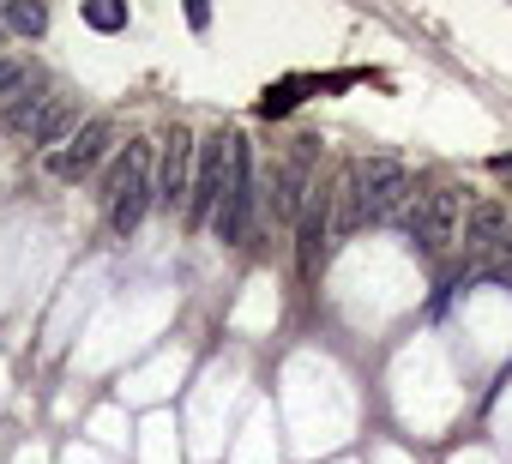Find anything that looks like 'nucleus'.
I'll list each match as a JSON object with an SVG mask.
<instances>
[{
    "label": "nucleus",
    "instance_id": "1",
    "mask_svg": "<svg viewBox=\"0 0 512 464\" xmlns=\"http://www.w3.org/2000/svg\"><path fill=\"white\" fill-rule=\"evenodd\" d=\"M151 163H157V145L151 139H127V151L109 163V175H103V205H109V229L127 242L133 229L145 223V211L157 205V175H151Z\"/></svg>",
    "mask_w": 512,
    "mask_h": 464
},
{
    "label": "nucleus",
    "instance_id": "2",
    "mask_svg": "<svg viewBox=\"0 0 512 464\" xmlns=\"http://www.w3.org/2000/svg\"><path fill=\"white\" fill-rule=\"evenodd\" d=\"M404 229H410V242H422V254H446L458 242V229H464V193L458 187H428L410 199L404 211Z\"/></svg>",
    "mask_w": 512,
    "mask_h": 464
},
{
    "label": "nucleus",
    "instance_id": "3",
    "mask_svg": "<svg viewBox=\"0 0 512 464\" xmlns=\"http://www.w3.org/2000/svg\"><path fill=\"white\" fill-rule=\"evenodd\" d=\"M229 169H235V133H211L199 145V163H193V193H187V223H211L223 193H229Z\"/></svg>",
    "mask_w": 512,
    "mask_h": 464
},
{
    "label": "nucleus",
    "instance_id": "4",
    "mask_svg": "<svg viewBox=\"0 0 512 464\" xmlns=\"http://www.w3.org/2000/svg\"><path fill=\"white\" fill-rule=\"evenodd\" d=\"M356 181H362V217L368 223H386V217L410 211V199H416L410 169L398 157H362L356 163Z\"/></svg>",
    "mask_w": 512,
    "mask_h": 464
},
{
    "label": "nucleus",
    "instance_id": "5",
    "mask_svg": "<svg viewBox=\"0 0 512 464\" xmlns=\"http://www.w3.org/2000/svg\"><path fill=\"white\" fill-rule=\"evenodd\" d=\"M253 211H260V193H253V151H247V139H235L229 193H223V205H217V217H211V229H217V242H223V248H241V242H247Z\"/></svg>",
    "mask_w": 512,
    "mask_h": 464
},
{
    "label": "nucleus",
    "instance_id": "6",
    "mask_svg": "<svg viewBox=\"0 0 512 464\" xmlns=\"http://www.w3.org/2000/svg\"><path fill=\"white\" fill-rule=\"evenodd\" d=\"M109 145H115V121H109V115H91V121L49 157V175H55V181H85V175L109 157Z\"/></svg>",
    "mask_w": 512,
    "mask_h": 464
},
{
    "label": "nucleus",
    "instance_id": "7",
    "mask_svg": "<svg viewBox=\"0 0 512 464\" xmlns=\"http://www.w3.org/2000/svg\"><path fill=\"white\" fill-rule=\"evenodd\" d=\"M314 151H320V139H296V151L266 175V181H272V211H278L284 223H296L302 205H308V193H314Z\"/></svg>",
    "mask_w": 512,
    "mask_h": 464
},
{
    "label": "nucleus",
    "instance_id": "8",
    "mask_svg": "<svg viewBox=\"0 0 512 464\" xmlns=\"http://www.w3.org/2000/svg\"><path fill=\"white\" fill-rule=\"evenodd\" d=\"M157 163H163V169H157V205H163V211H175V205L187 211V193H193V163H199L193 133H181V127H175V133L157 145Z\"/></svg>",
    "mask_w": 512,
    "mask_h": 464
},
{
    "label": "nucleus",
    "instance_id": "9",
    "mask_svg": "<svg viewBox=\"0 0 512 464\" xmlns=\"http://www.w3.org/2000/svg\"><path fill=\"white\" fill-rule=\"evenodd\" d=\"M326 254H332V187L314 181V193H308V205H302V217H296V260H302V272L314 278V272L326 266Z\"/></svg>",
    "mask_w": 512,
    "mask_h": 464
},
{
    "label": "nucleus",
    "instance_id": "10",
    "mask_svg": "<svg viewBox=\"0 0 512 464\" xmlns=\"http://www.w3.org/2000/svg\"><path fill=\"white\" fill-rule=\"evenodd\" d=\"M506 236H512V211H506L500 199H476V205L464 211V254H470V260H488Z\"/></svg>",
    "mask_w": 512,
    "mask_h": 464
},
{
    "label": "nucleus",
    "instance_id": "11",
    "mask_svg": "<svg viewBox=\"0 0 512 464\" xmlns=\"http://www.w3.org/2000/svg\"><path fill=\"white\" fill-rule=\"evenodd\" d=\"M79 127H85V121H79V103H73V97H55V103L43 109V121L31 127V145L55 157V151H61V145H67V139H73Z\"/></svg>",
    "mask_w": 512,
    "mask_h": 464
},
{
    "label": "nucleus",
    "instance_id": "12",
    "mask_svg": "<svg viewBox=\"0 0 512 464\" xmlns=\"http://www.w3.org/2000/svg\"><path fill=\"white\" fill-rule=\"evenodd\" d=\"M49 103H55V97H49L43 85H19V91H13V103L0 109V127H7V133H25V139H31V127L43 121V109H49Z\"/></svg>",
    "mask_w": 512,
    "mask_h": 464
},
{
    "label": "nucleus",
    "instance_id": "13",
    "mask_svg": "<svg viewBox=\"0 0 512 464\" xmlns=\"http://www.w3.org/2000/svg\"><path fill=\"white\" fill-rule=\"evenodd\" d=\"M7 25H13L19 37H43V31H49V7H43V0H13V7H7Z\"/></svg>",
    "mask_w": 512,
    "mask_h": 464
},
{
    "label": "nucleus",
    "instance_id": "14",
    "mask_svg": "<svg viewBox=\"0 0 512 464\" xmlns=\"http://www.w3.org/2000/svg\"><path fill=\"white\" fill-rule=\"evenodd\" d=\"M79 13L91 31H127V0H85Z\"/></svg>",
    "mask_w": 512,
    "mask_h": 464
},
{
    "label": "nucleus",
    "instance_id": "15",
    "mask_svg": "<svg viewBox=\"0 0 512 464\" xmlns=\"http://www.w3.org/2000/svg\"><path fill=\"white\" fill-rule=\"evenodd\" d=\"M314 79H290V85H278V91H266L260 97V115H290L296 103H302V91H308Z\"/></svg>",
    "mask_w": 512,
    "mask_h": 464
},
{
    "label": "nucleus",
    "instance_id": "16",
    "mask_svg": "<svg viewBox=\"0 0 512 464\" xmlns=\"http://www.w3.org/2000/svg\"><path fill=\"white\" fill-rule=\"evenodd\" d=\"M25 85V67H13V61H0V97H7V91H19Z\"/></svg>",
    "mask_w": 512,
    "mask_h": 464
},
{
    "label": "nucleus",
    "instance_id": "17",
    "mask_svg": "<svg viewBox=\"0 0 512 464\" xmlns=\"http://www.w3.org/2000/svg\"><path fill=\"white\" fill-rule=\"evenodd\" d=\"M187 25H193V31H205V25H211V7H199V0H193V7H187Z\"/></svg>",
    "mask_w": 512,
    "mask_h": 464
}]
</instances>
